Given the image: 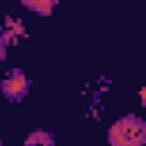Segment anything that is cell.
Masks as SVG:
<instances>
[{"mask_svg":"<svg viewBox=\"0 0 146 146\" xmlns=\"http://www.w3.org/2000/svg\"><path fill=\"white\" fill-rule=\"evenodd\" d=\"M110 146H146V121L137 114L116 119L107 130Z\"/></svg>","mask_w":146,"mask_h":146,"instance_id":"1","label":"cell"},{"mask_svg":"<svg viewBox=\"0 0 146 146\" xmlns=\"http://www.w3.org/2000/svg\"><path fill=\"white\" fill-rule=\"evenodd\" d=\"M0 91L7 100L18 103L30 94V78L21 71V68H11L5 73V78L0 80Z\"/></svg>","mask_w":146,"mask_h":146,"instance_id":"2","label":"cell"},{"mask_svg":"<svg viewBox=\"0 0 146 146\" xmlns=\"http://www.w3.org/2000/svg\"><path fill=\"white\" fill-rule=\"evenodd\" d=\"M57 2H59V0H21V5H23L27 11L39 14V16H50V14L55 11Z\"/></svg>","mask_w":146,"mask_h":146,"instance_id":"3","label":"cell"},{"mask_svg":"<svg viewBox=\"0 0 146 146\" xmlns=\"http://www.w3.org/2000/svg\"><path fill=\"white\" fill-rule=\"evenodd\" d=\"M21 36H23V25H21L16 18H7V21H5V25L0 27V39H5V41H7V46H9V43L18 41Z\"/></svg>","mask_w":146,"mask_h":146,"instance_id":"4","label":"cell"},{"mask_svg":"<svg viewBox=\"0 0 146 146\" xmlns=\"http://www.w3.org/2000/svg\"><path fill=\"white\" fill-rule=\"evenodd\" d=\"M23 146H55V137L48 130H34L25 137Z\"/></svg>","mask_w":146,"mask_h":146,"instance_id":"5","label":"cell"},{"mask_svg":"<svg viewBox=\"0 0 146 146\" xmlns=\"http://www.w3.org/2000/svg\"><path fill=\"white\" fill-rule=\"evenodd\" d=\"M5 57H7V41L0 39V62H5Z\"/></svg>","mask_w":146,"mask_h":146,"instance_id":"6","label":"cell"},{"mask_svg":"<svg viewBox=\"0 0 146 146\" xmlns=\"http://www.w3.org/2000/svg\"><path fill=\"white\" fill-rule=\"evenodd\" d=\"M139 100H141V105H144V107H146V87H144V89H141V94H139Z\"/></svg>","mask_w":146,"mask_h":146,"instance_id":"7","label":"cell"},{"mask_svg":"<svg viewBox=\"0 0 146 146\" xmlns=\"http://www.w3.org/2000/svg\"><path fill=\"white\" fill-rule=\"evenodd\" d=\"M0 146H2V141H0Z\"/></svg>","mask_w":146,"mask_h":146,"instance_id":"8","label":"cell"}]
</instances>
